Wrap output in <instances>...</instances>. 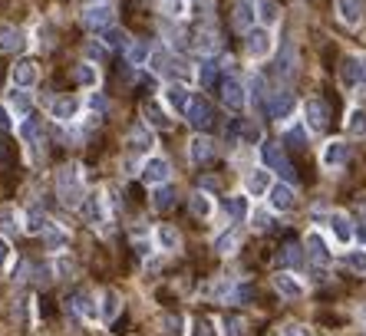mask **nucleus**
I'll list each match as a JSON object with an SVG mask.
<instances>
[{"label":"nucleus","mask_w":366,"mask_h":336,"mask_svg":"<svg viewBox=\"0 0 366 336\" xmlns=\"http://www.w3.org/2000/svg\"><path fill=\"white\" fill-rule=\"evenodd\" d=\"M56 195L66 208L83 205V172H79V165H63L56 172Z\"/></svg>","instance_id":"f257e3e1"},{"label":"nucleus","mask_w":366,"mask_h":336,"mask_svg":"<svg viewBox=\"0 0 366 336\" xmlns=\"http://www.w3.org/2000/svg\"><path fill=\"white\" fill-rule=\"evenodd\" d=\"M149 66H152V73H159V76H178V79L188 76V66L178 56L169 53V50H152Z\"/></svg>","instance_id":"f03ea898"},{"label":"nucleus","mask_w":366,"mask_h":336,"mask_svg":"<svg viewBox=\"0 0 366 336\" xmlns=\"http://www.w3.org/2000/svg\"><path fill=\"white\" fill-rule=\"evenodd\" d=\"M244 50L254 60H268L270 50H274V36H270V27H251L248 36H244Z\"/></svg>","instance_id":"7ed1b4c3"},{"label":"nucleus","mask_w":366,"mask_h":336,"mask_svg":"<svg viewBox=\"0 0 366 336\" xmlns=\"http://www.w3.org/2000/svg\"><path fill=\"white\" fill-rule=\"evenodd\" d=\"M340 79H344L346 89L366 86V56H356V53L346 56L344 66H340Z\"/></svg>","instance_id":"20e7f679"},{"label":"nucleus","mask_w":366,"mask_h":336,"mask_svg":"<svg viewBox=\"0 0 366 336\" xmlns=\"http://www.w3.org/2000/svg\"><path fill=\"white\" fill-rule=\"evenodd\" d=\"M112 7H109L106 0H96V4H89L86 11H83V23H86V30H96L103 33L106 27H112Z\"/></svg>","instance_id":"39448f33"},{"label":"nucleus","mask_w":366,"mask_h":336,"mask_svg":"<svg viewBox=\"0 0 366 336\" xmlns=\"http://www.w3.org/2000/svg\"><path fill=\"white\" fill-rule=\"evenodd\" d=\"M185 119L192 122L195 129H208V126L215 122V109H211V102H208L205 96H192V102H188V112H185Z\"/></svg>","instance_id":"423d86ee"},{"label":"nucleus","mask_w":366,"mask_h":336,"mask_svg":"<svg viewBox=\"0 0 366 336\" xmlns=\"http://www.w3.org/2000/svg\"><path fill=\"white\" fill-rule=\"evenodd\" d=\"M320 162H323V168H344V165L350 162V145H346L344 139H330L323 145Z\"/></svg>","instance_id":"0eeeda50"},{"label":"nucleus","mask_w":366,"mask_h":336,"mask_svg":"<svg viewBox=\"0 0 366 336\" xmlns=\"http://www.w3.org/2000/svg\"><path fill=\"white\" fill-rule=\"evenodd\" d=\"M142 178H145V184H169L172 165L165 162L162 155H152V159H145V165H142Z\"/></svg>","instance_id":"6e6552de"},{"label":"nucleus","mask_w":366,"mask_h":336,"mask_svg":"<svg viewBox=\"0 0 366 336\" xmlns=\"http://www.w3.org/2000/svg\"><path fill=\"white\" fill-rule=\"evenodd\" d=\"M303 122H307V129H311V132H323V129H327V122H330L327 102H320V99H307V102H303Z\"/></svg>","instance_id":"1a4fd4ad"},{"label":"nucleus","mask_w":366,"mask_h":336,"mask_svg":"<svg viewBox=\"0 0 366 336\" xmlns=\"http://www.w3.org/2000/svg\"><path fill=\"white\" fill-rule=\"evenodd\" d=\"M79 109H83V99L79 96H56L53 102H50V116L60 122H70L79 116Z\"/></svg>","instance_id":"9d476101"},{"label":"nucleus","mask_w":366,"mask_h":336,"mask_svg":"<svg viewBox=\"0 0 366 336\" xmlns=\"http://www.w3.org/2000/svg\"><path fill=\"white\" fill-rule=\"evenodd\" d=\"M268 205L274 208V211H291V208L297 205V195H294V188L287 182H277V184H270Z\"/></svg>","instance_id":"9b49d317"},{"label":"nucleus","mask_w":366,"mask_h":336,"mask_svg":"<svg viewBox=\"0 0 366 336\" xmlns=\"http://www.w3.org/2000/svg\"><path fill=\"white\" fill-rule=\"evenodd\" d=\"M37 79H40V73H37V66H33L30 60H20V63L11 66V83H13L17 89L37 86Z\"/></svg>","instance_id":"f8f14e48"},{"label":"nucleus","mask_w":366,"mask_h":336,"mask_svg":"<svg viewBox=\"0 0 366 336\" xmlns=\"http://www.w3.org/2000/svg\"><path fill=\"white\" fill-rule=\"evenodd\" d=\"M294 106H297V102H294V96L287 93V89H284V93H274V96H270L268 112H270V116H274L277 122H284V119H291V116H294Z\"/></svg>","instance_id":"ddd939ff"},{"label":"nucleus","mask_w":366,"mask_h":336,"mask_svg":"<svg viewBox=\"0 0 366 336\" xmlns=\"http://www.w3.org/2000/svg\"><path fill=\"white\" fill-rule=\"evenodd\" d=\"M270 168H254V172H248V178H244V188H248L251 198H261L270 191Z\"/></svg>","instance_id":"4468645a"},{"label":"nucleus","mask_w":366,"mask_h":336,"mask_svg":"<svg viewBox=\"0 0 366 336\" xmlns=\"http://www.w3.org/2000/svg\"><path fill=\"white\" fill-rule=\"evenodd\" d=\"M261 159H264V165H268L270 172H280V175H291V165H287V159H284V152H280L274 142H264L261 145Z\"/></svg>","instance_id":"2eb2a0df"},{"label":"nucleus","mask_w":366,"mask_h":336,"mask_svg":"<svg viewBox=\"0 0 366 336\" xmlns=\"http://www.w3.org/2000/svg\"><path fill=\"white\" fill-rule=\"evenodd\" d=\"M23 33L20 27H13V23H0V53H17L23 50Z\"/></svg>","instance_id":"dca6fc26"},{"label":"nucleus","mask_w":366,"mask_h":336,"mask_svg":"<svg viewBox=\"0 0 366 336\" xmlns=\"http://www.w3.org/2000/svg\"><path fill=\"white\" fill-rule=\"evenodd\" d=\"M336 17L346 27H360V20H363V0H336Z\"/></svg>","instance_id":"f3484780"},{"label":"nucleus","mask_w":366,"mask_h":336,"mask_svg":"<svg viewBox=\"0 0 366 336\" xmlns=\"http://www.w3.org/2000/svg\"><path fill=\"white\" fill-rule=\"evenodd\" d=\"M83 217H86L89 224H106V198L93 191V195L83 201Z\"/></svg>","instance_id":"a211bd4d"},{"label":"nucleus","mask_w":366,"mask_h":336,"mask_svg":"<svg viewBox=\"0 0 366 336\" xmlns=\"http://www.w3.org/2000/svg\"><path fill=\"white\" fill-rule=\"evenodd\" d=\"M221 99H225L228 109H244V102H248V93H244V86L237 83V79H225V86H221Z\"/></svg>","instance_id":"6ab92c4d"},{"label":"nucleus","mask_w":366,"mask_h":336,"mask_svg":"<svg viewBox=\"0 0 366 336\" xmlns=\"http://www.w3.org/2000/svg\"><path fill=\"white\" fill-rule=\"evenodd\" d=\"M327 224L334 231L336 244H350V241H353V224H350V217H346L344 211H334V215L327 217Z\"/></svg>","instance_id":"aec40b11"},{"label":"nucleus","mask_w":366,"mask_h":336,"mask_svg":"<svg viewBox=\"0 0 366 336\" xmlns=\"http://www.w3.org/2000/svg\"><path fill=\"white\" fill-rule=\"evenodd\" d=\"M274 290L280 293V297H287V300H301L303 297V283L294 277V274H277L274 277Z\"/></svg>","instance_id":"412c9836"},{"label":"nucleus","mask_w":366,"mask_h":336,"mask_svg":"<svg viewBox=\"0 0 366 336\" xmlns=\"http://www.w3.org/2000/svg\"><path fill=\"white\" fill-rule=\"evenodd\" d=\"M165 102H169V109H175V116H185L192 96H188V89H185L182 83H172V86L165 89Z\"/></svg>","instance_id":"4be33fe9"},{"label":"nucleus","mask_w":366,"mask_h":336,"mask_svg":"<svg viewBox=\"0 0 366 336\" xmlns=\"http://www.w3.org/2000/svg\"><path fill=\"white\" fill-rule=\"evenodd\" d=\"M215 155V142L205 139V135H195L192 142H188V159H192V165H202L208 162Z\"/></svg>","instance_id":"5701e85b"},{"label":"nucleus","mask_w":366,"mask_h":336,"mask_svg":"<svg viewBox=\"0 0 366 336\" xmlns=\"http://www.w3.org/2000/svg\"><path fill=\"white\" fill-rule=\"evenodd\" d=\"M307 257H311L313 264H330V248H327V241H323L317 231L307 234Z\"/></svg>","instance_id":"b1692460"},{"label":"nucleus","mask_w":366,"mask_h":336,"mask_svg":"<svg viewBox=\"0 0 366 336\" xmlns=\"http://www.w3.org/2000/svg\"><path fill=\"white\" fill-rule=\"evenodd\" d=\"M258 20V4L251 0H237V11H235V27L237 30H251Z\"/></svg>","instance_id":"393cba45"},{"label":"nucleus","mask_w":366,"mask_h":336,"mask_svg":"<svg viewBox=\"0 0 366 336\" xmlns=\"http://www.w3.org/2000/svg\"><path fill=\"white\" fill-rule=\"evenodd\" d=\"M73 83L76 86H86V89H96L99 86V69L93 63H79L73 69Z\"/></svg>","instance_id":"a878e982"},{"label":"nucleus","mask_w":366,"mask_h":336,"mask_svg":"<svg viewBox=\"0 0 366 336\" xmlns=\"http://www.w3.org/2000/svg\"><path fill=\"white\" fill-rule=\"evenodd\" d=\"M178 244H182V238H178V231H175L172 224H159V228H155V248L178 250Z\"/></svg>","instance_id":"bb28decb"},{"label":"nucleus","mask_w":366,"mask_h":336,"mask_svg":"<svg viewBox=\"0 0 366 336\" xmlns=\"http://www.w3.org/2000/svg\"><path fill=\"white\" fill-rule=\"evenodd\" d=\"M195 50H202V53H211L218 46V30L211 27V23H205V27H198V33H195Z\"/></svg>","instance_id":"cd10ccee"},{"label":"nucleus","mask_w":366,"mask_h":336,"mask_svg":"<svg viewBox=\"0 0 366 336\" xmlns=\"http://www.w3.org/2000/svg\"><path fill=\"white\" fill-rule=\"evenodd\" d=\"M7 102H11V112H13V116H23V119H27V112L33 109L30 93H27V89H17V86L11 89V99H7Z\"/></svg>","instance_id":"c85d7f7f"},{"label":"nucleus","mask_w":366,"mask_h":336,"mask_svg":"<svg viewBox=\"0 0 366 336\" xmlns=\"http://www.w3.org/2000/svg\"><path fill=\"white\" fill-rule=\"evenodd\" d=\"M129 145H132V152H152V145H155V135H152V129H132L129 132Z\"/></svg>","instance_id":"c756f323"},{"label":"nucleus","mask_w":366,"mask_h":336,"mask_svg":"<svg viewBox=\"0 0 366 336\" xmlns=\"http://www.w3.org/2000/svg\"><path fill=\"white\" fill-rule=\"evenodd\" d=\"M346 132L356 135V139H363V135H366V109L353 106L350 112H346Z\"/></svg>","instance_id":"7c9ffc66"},{"label":"nucleus","mask_w":366,"mask_h":336,"mask_svg":"<svg viewBox=\"0 0 366 336\" xmlns=\"http://www.w3.org/2000/svg\"><path fill=\"white\" fill-rule=\"evenodd\" d=\"M172 205H175V188H172V184H155L152 208H155V211H169Z\"/></svg>","instance_id":"2f4dec72"},{"label":"nucleus","mask_w":366,"mask_h":336,"mask_svg":"<svg viewBox=\"0 0 366 336\" xmlns=\"http://www.w3.org/2000/svg\"><path fill=\"white\" fill-rule=\"evenodd\" d=\"M258 20L261 27H274L280 20V7L274 0H258Z\"/></svg>","instance_id":"473e14b6"},{"label":"nucleus","mask_w":366,"mask_h":336,"mask_svg":"<svg viewBox=\"0 0 366 336\" xmlns=\"http://www.w3.org/2000/svg\"><path fill=\"white\" fill-rule=\"evenodd\" d=\"M142 112H145V122H149L152 129H169V126H172V122H169V116L159 109V102H145V106H142Z\"/></svg>","instance_id":"72a5a7b5"},{"label":"nucleus","mask_w":366,"mask_h":336,"mask_svg":"<svg viewBox=\"0 0 366 336\" xmlns=\"http://www.w3.org/2000/svg\"><path fill=\"white\" fill-rule=\"evenodd\" d=\"M344 264L356 274H366V248H353L344 254Z\"/></svg>","instance_id":"f704fd0d"},{"label":"nucleus","mask_w":366,"mask_h":336,"mask_svg":"<svg viewBox=\"0 0 366 336\" xmlns=\"http://www.w3.org/2000/svg\"><path fill=\"white\" fill-rule=\"evenodd\" d=\"M20 215H17V208L11 205H4L0 208V231H20Z\"/></svg>","instance_id":"c9c22d12"},{"label":"nucleus","mask_w":366,"mask_h":336,"mask_svg":"<svg viewBox=\"0 0 366 336\" xmlns=\"http://www.w3.org/2000/svg\"><path fill=\"white\" fill-rule=\"evenodd\" d=\"M218 79V63L215 60H205V63L198 66V83H202V89H211Z\"/></svg>","instance_id":"e433bc0d"},{"label":"nucleus","mask_w":366,"mask_h":336,"mask_svg":"<svg viewBox=\"0 0 366 336\" xmlns=\"http://www.w3.org/2000/svg\"><path fill=\"white\" fill-rule=\"evenodd\" d=\"M211 211H215L211 198H208L205 191H195V195H192V215H198V217H211Z\"/></svg>","instance_id":"4c0bfd02"},{"label":"nucleus","mask_w":366,"mask_h":336,"mask_svg":"<svg viewBox=\"0 0 366 336\" xmlns=\"http://www.w3.org/2000/svg\"><path fill=\"white\" fill-rule=\"evenodd\" d=\"M225 208H228V215L235 217V221H244V217H248V198H244V195L228 198Z\"/></svg>","instance_id":"58836bf2"},{"label":"nucleus","mask_w":366,"mask_h":336,"mask_svg":"<svg viewBox=\"0 0 366 336\" xmlns=\"http://www.w3.org/2000/svg\"><path fill=\"white\" fill-rule=\"evenodd\" d=\"M46 224H50V217L40 215V211H30V215H27V224H23V231H27V234H44Z\"/></svg>","instance_id":"ea45409f"},{"label":"nucleus","mask_w":366,"mask_h":336,"mask_svg":"<svg viewBox=\"0 0 366 336\" xmlns=\"http://www.w3.org/2000/svg\"><path fill=\"white\" fill-rule=\"evenodd\" d=\"M73 310H79V314H86V316H96L99 314L96 300H93L89 293H76V297H73Z\"/></svg>","instance_id":"a19ab883"},{"label":"nucleus","mask_w":366,"mask_h":336,"mask_svg":"<svg viewBox=\"0 0 366 336\" xmlns=\"http://www.w3.org/2000/svg\"><path fill=\"white\" fill-rule=\"evenodd\" d=\"M235 248H237V231H235V228L215 238V250H218V254H231Z\"/></svg>","instance_id":"79ce46f5"},{"label":"nucleus","mask_w":366,"mask_h":336,"mask_svg":"<svg viewBox=\"0 0 366 336\" xmlns=\"http://www.w3.org/2000/svg\"><path fill=\"white\" fill-rule=\"evenodd\" d=\"M126 56H129V63H136V66H139V63H149V46H145V43H129V46H126Z\"/></svg>","instance_id":"37998d69"},{"label":"nucleus","mask_w":366,"mask_h":336,"mask_svg":"<svg viewBox=\"0 0 366 336\" xmlns=\"http://www.w3.org/2000/svg\"><path fill=\"white\" fill-rule=\"evenodd\" d=\"M103 43L106 46H129V40H126V33L119 30V27H106V30H103Z\"/></svg>","instance_id":"c03bdc74"},{"label":"nucleus","mask_w":366,"mask_h":336,"mask_svg":"<svg viewBox=\"0 0 366 336\" xmlns=\"http://www.w3.org/2000/svg\"><path fill=\"white\" fill-rule=\"evenodd\" d=\"M44 238H46V244H50V248H56V250H60V248H63V244H66V234H63V231H60V228H56L53 221L46 224Z\"/></svg>","instance_id":"a18cd8bd"},{"label":"nucleus","mask_w":366,"mask_h":336,"mask_svg":"<svg viewBox=\"0 0 366 336\" xmlns=\"http://www.w3.org/2000/svg\"><path fill=\"white\" fill-rule=\"evenodd\" d=\"M277 73L280 76H291L294 73V50L291 46H284V53H280V60H277Z\"/></svg>","instance_id":"49530a36"},{"label":"nucleus","mask_w":366,"mask_h":336,"mask_svg":"<svg viewBox=\"0 0 366 336\" xmlns=\"http://www.w3.org/2000/svg\"><path fill=\"white\" fill-rule=\"evenodd\" d=\"M116 310H119V297L112 290H106V293H103V316H106V320H112V316H116Z\"/></svg>","instance_id":"de8ad7c7"},{"label":"nucleus","mask_w":366,"mask_h":336,"mask_svg":"<svg viewBox=\"0 0 366 336\" xmlns=\"http://www.w3.org/2000/svg\"><path fill=\"white\" fill-rule=\"evenodd\" d=\"M106 53H109V46L103 43V40H89V43H86V56H89V60H106Z\"/></svg>","instance_id":"09e8293b"},{"label":"nucleus","mask_w":366,"mask_h":336,"mask_svg":"<svg viewBox=\"0 0 366 336\" xmlns=\"http://www.w3.org/2000/svg\"><path fill=\"white\" fill-rule=\"evenodd\" d=\"M162 11L169 13V17H182V13L188 11V4H185V0H162Z\"/></svg>","instance_id":"8fccbe9b"},{"label":"nucleus","mask_w":366,"mask_h":336,"mask_svg":"<svg viewBox=\"0 0 366 336\" xmlns=\"http://www.w3.org/2000/svg\"><path fill=\"white\" fill-rule=\"evenodd\" d=\"M248 89H251V93H248V99H251V102H264V79H261V76H254V79H251V83H248Z\"/></svg>","instance_id":"3c124183"},{"label":"nucleus","mask_w":366,"mask_h":336,"mask_svg":"<svg viewBox=\"0 0 366 336\" xmlns=\"http://www.w3.org/2000/svg\"><path fill=\"white\" fill-rule=\"evenodd\" d=\"M270 221H274V217H270V211H254V215H251V224H254V231H268Z\"/></svg>","instance_id":"603ef678"},{"label":"nucleus","mask_w":366,"mask_h":336,"mask_svg":"<svg viewBox=\"0 0 366 336\" xmlns=\"http://www.w3.org/2000/svg\"><path fill=\"white\" fill-rule=\"evenodd\" d=\"M241 135H244V119H231V126L225 129V139L228 142H237Z\"/></svg>","instance_id":"864d4df0"},{"label":"nucleus","mask_w":366,"mask_h":336,"mask_svg":"<svg viewBox=\"0 0 366 336\" xmlns=\"http://www.w3.org/2000/svg\"><path fill=\"white\" fill-rule=\"evenodd\" d=\"M225 336H244V320H237V316L225 320Z\"/></svg>","instance_id":"5fc2aeb1"},{"label":"nucleus","mask_w":366,"mask_h":336,"mask_svg":"<svg viewBox=\"0 0 366 336\" xmlns=\"http://www.w3.org/2000/svg\"><path fill=\"white\" fill-rule=\"evenodd\" d=\"M241 142H248V145L261 142V129L254 126V122H244V135H241Z\"/></svg>","instance_id":"6e6d98bb"},{"label":"nucleus","mask_w":366,"mask_h":336,"mask_svg":"<svg viewBox=\"0 0 366 336\" xmlns=\"http://www.w3.org/2000/svg\"><path fill=\"white\" fill-rule=\"evenodd\" d=\"M284 260H287V264H294V267H301V260H303L301 248H297V244H287V250H284Z\"/></svg>","instance_id":"4d7b16f0"},{"label":"nucleus","mask_w":366,"mask_h":336,"mask_svg":"<svg viewBox=\"0 0 366 336\" xmlns=\"http://www.w3.org/2000/svg\"><path fill=\"white\" fill-rule=\"evenodd\" d=\"M17 132H20L23 142H33V135H37V126H33V119H23L20 126H17Z\"/></svg>","instance_id":"13d9d810"},{"label":"nucleus","mask_w":366,"mask_h":336,"mask_svg":"<svg viewBox=\"0 0 366 336\" xmlns=\"http://www.w3.org/2000/svg\"><path fill=\"white\" fill-rule=\"evenodd\" d=\"M7 264H11V241L0 234V271H4Z\"/></svg>","instance_id":"bf43d9fd"},{"label":"nucleus","mask_w":366,"mask_h":336,"mask_svg":"<svg viewBox=\"0 0 366 336\" xmlns=\"http://www.w3.org/2000/svg\"><path fill=\"white\" fill-rule=\"evenodd\" d=\"M56 271H60V277H73L76 264H73L70 257H60V260H56Z\"/></svg>","instance_id":"052dcab7"},{"label":"nucleus","mask_w":366,"mask_h":336,"mask_svg":"<svg viewBox=\"0 0 366 336\" xmlns=\"http://www.w3.org/2000/svg\"><path fill=\"white\" fill-rule=\"evenodd\" d=\"M165 330L175 336H182V316H165Z\"/></svg>","instance_id":"680f3d73"},{"label":"nucleus","mask_w":366,"mask_h":336,"mask_svg":"<svg viewBox=\"0 0 366 336\" xmlns=\"http://www.w3.org/2000/svg\"><path fill=\"white\" fill-rule=\"evenodd\" d=\"M7 129H11V112L0 106V132H7Z\"/></svg>","instance_id":"e2e57ef3"},{"label":"nucleus","mask_w":366,"mask_h":336,"mask_svg":"<svg viewBox=\"0 0 366 336\" xmlns=\"http://www.w3.org/2000/svg\"><path fill=\"white\" fill-rule=\"evenodd\" d=\"M284 336H311V333H307V330H303V326L291 323V326H287V330H284Z\"/></svg>","instance_id":"0e129e2a"},{"label":"nucleus","mask_w":366,"mask_h":336,"mask_svg":"<svg viewBox=\"0 0 366 336\" xmlns=\"http://www.w3.org/2000/svg\"><path fill=\"white\" fill-rule=\"evenodd\" d=\"M287 142H294V145H303V129H291V132H287Z\"/></svg>","instance_id":"69168bd1"},{"label":"nucleus","mask_w":366,"mask_h":336,"mask_svg":"<svg viewBox=\"0 0 366 336\" xmlns=\"http://www.w3.org/2000/svg\"><path fill=\"white\" fill-rule=\"evenodd\" d=\"M195 336H211V330H208L205 320H198V323H195Z\"/></svg>","instance_id":"338daca9"},{"label":"nucleus","mask_w":366,"mask_h":336,"mask_svg":"<svg viewBox=\"0 0 366 336\" xmlns=\"http://www.w3.org/2000/svg\"><path fill=\"white\" fill-rule=\"evenodd\" d=\"M93 109H106V99H103V96H93Z\"/></svg>","instance_id":"774afa93"}]
</instances>
